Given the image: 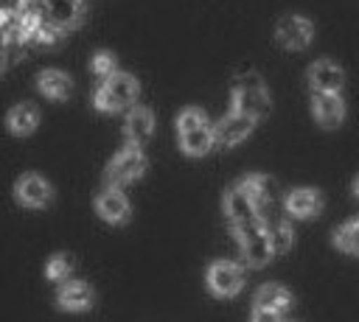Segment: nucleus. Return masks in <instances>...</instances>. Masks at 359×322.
<instances>
[{"label":"nucleus","mask_w":359,"mask_h":322,"mask_svg":"<svg viewBox=\"0 0 359 322\" xmlns=\"http://www.w3.org/2000/svg\"><path fill=\"white\" fill-rule=\"evenodd\" d=\"M205 280L216 297H236L244 288V269L233 260H213L208 266Z\"/></svg>","instance_id":"8"},{"label":"nucleus","mask_w":359,"mask_h":322,"mask_svg":"<svg viewBox=\"0 0 359 322\" xmlns=\"http://www.w3.org/2000/svg\"><path fill=\"white\" fill-rule=\"evenodd\" d=\"M289 322H292V319H289Z\"/></svg>","instance_id":"31"},{"label":"nucleus","mask_w":359,"mask_h":322,"mask_svg":"<svg viewBox=\"0 0 359 322\" xmlns=\"http://www.w3.org/2000/svg\"><path fill=\"white\" fill-rule=\"evenodd\" d=\"M73 266H76V260H73L70 252H56V255H50L48 263H45V277L53 280V283H65V280L70 277Z\"/></svg>","instance_id":"23"},{"label":"nucleus","mask_w":359,"mask_h":322,"mask_svg":"<svg viewBox=\"0 0 359 322\" xmlns=\"http://www.w3.org/2000/svg\"><path fill=\"white\" fill-rule=\"evenodd\" d=\"M137 92H140L137 78L118 70V73H112L109 78L101 81V87L93 95V104L101 112H121V109H126L137 101Z\"/></svg>","instance_id":"2"},{"label":"nucleus","mask_w":359,"mask_h":322,"mask_svg":"<svg viewBox=\"0 0 359 322\" xmlns=\"http://www.w3.org/2000/svg\"><path fill=\"white\" fill-rule=\"evenodd\" d=\"M250 322H283V316H280V314H275V311L252 308V314H250Z\"/></svg>","instance_id":"27"},{"label":"nucleus","mask_w":359,"mask_h":322,"mask_svg":"<svg viewBox=\"0 0 359 322\" xmlns=\"http://www.w3.org/2000/svg\"><path fill=\"white\" fill-rule=\"evenodd\" d=\"M252 308L275 311V314L283 316V314L292 308V294H289L283 286H278V283H264V286L255 291V297H252Z\"/></svg>","instance_id":"21"},{"label":"nucleus","mask_w":359,"mask_h":322,"mask_svg":"<svg viewBox=\"0 0 359 322\" xmlns=\"http://www.w3.org/2000/svg\"><path fill=\"white\" fill-rule=\"evenodd\" d=\"M36 90L50 101H65L73 92V78L59 67H45L36 73Z\"/></svg>","instance_id":"17"},{"label":"nucleus","mask_w":359,"mask_h":322,"mask_svg":"<svg viewBox=\"0 0 359 322\" xmlns=\"http://www.w3.org/2000/svg\"><path fill=\"white\" fill-rule=\"evenodd\" d=\"M334 246L348 255H359V218H351L334 230Z\"/></svg>","instance_id":"22"},{"label":"nucleus","mask_w":359,"mask_h":322,"mask_svg":"<svg viewBox=\"0 0 359 322\" xmlns=\"http://www.w3.org/2000/svg\"><path fill=\"white\" fill-rule=\"evenodd\" d=\"M286 210L294 218H317L323 213V196L314 188H294L286 193Z\"/></svg>","instance_id":"16"},{"label":"nucleus","mask_w":359,"mask_h":322,"mask_svg":"<svg viewBox=\"0 0 359 322\" xmlns=\"http://www.w3.org/2000/svg\"><path fill=\"white\" fill-rule=\"evenodd\" d=\"M123 134H126V143L129 146H143L151 134H154V115L149 106H132L126 112V120H123Z\"/></svg>","instance_id":"15"},{"label":"nucleus","mask_w":359,"mask_h":322,"mask_svg":"<svg viewBox=\"0 0 359 322\" xmlns=\"http://www.w3.org/2000/svg\"><path fill=\"white\" fill-rule=\"evenodd\" d=\"M143 174H146V157H143V151H140L137 146L121 148V151L109 160V165H107V171H104L109 188H123V185L140 179Z\"/></svg>","instance_id":"6"},{"label":"nucleus","mask_w":359,"mask_h":322,"mask_svg":"<svg viewBox=\"0 0 359 322\" xmlns=\"http://www.w3.org/2000/svg\"><path fill=\"white\" fill-rule=\"evenodd\" d=\"M224 216H227V221H230L233 230L236 227H244V224H250L255 218H261V213L255 210V204L238 188H230L227 190V196H224Z\"/></svg>","instance_id":"18"},{"label":"nucleus","mask_w":359,"mask_h":322,"mask_svg":"<svg viewBox=\"0 0 359 322\" xmlns=\"http://www.w3.org/2000/svg\"><path fill=\"white\" fill-rule=\"evenodd\" d=\"M93 302H95V291L84 280H65L56 291V305L62 311H70V314L90 311Z\"/></svg>","instance_id":"10"},{"label":"nucleus","mask_w":359,"mask_h":322,"mask_svg":"<svg viewBox=\"0 0 359 322\" xmlns=\"http://www.w3.org/2000/svg\"><path fill=\"white\" fill-rule=\"evenodd\" d=\"M36 11L42 17V22H50L62 31H70L81 22V14H84V3L81 0H20L17 3V11Z\"/></svg>","instance_id":"5"},{"label":"nucleus","mask_w":359,"mask_h":322,"mask_svg":"<svg viewBox=\"0 0 359 322\" xmlns=\"http://www.w3.org/2000/svg\"><path fill=\"white\" fill-rule=\"evenodd\" d=\"M3 67H6V50H0V73H3Z\"/></svg>","instance_id":"28"},{"label":"nucleus","mask_w":359,"mask_h":322,"mask_svg":"<svg viewBox=\"0 0 359 322\" xmlns=\"http://www.w3.org/2000/svg\"><path fill=\"white\" fill-rule=\"evenodd\" d=\"M236 238H238V249H241V260L252 269H261L272 260V241H269V230L264 224V218H255L244 227H236L233 230Z\"/></svg>","instance_id":"3"},{"label":"nucleus","mask_w":359,"mask_h":322,"mask_svg":"<svg viewBox=\"0 0 359 322\" xmlns=\"http://www.w3.org/2000/svg\"><path fill=\"white\" fill-rule=\"evenodd\" d=\"M233 112H241L252 120L264 118L269 112V92L264 87V78L258 73H247L233 87Z\"/></svg>","instance_id":"4"},{"label":"nucleus","mask_w":359,"mask_h":322,"mask_svg":"<svg viewBox=\"0 0 359 322\" xmlns=\"http://www.w3.org/2000/svg\"><path fill=\"white\" fill-rule=\"evenodd\" d=\"M311 115L325 129L339 126L342 118H345V101H342V95L339 92H314V98H311Z\"/></svg>","instance_id":"14"},{"label":"nucleus","mask_w":359,"mask_h":322,"mask_svg":"<svg viewBox=\"0 0 359 322\" xmlns=\"http://www.w3.org/2000/svg\"><path fill=\"white\" fill-rule=\"evenodd\" d=\"M36 126H39V109L31 101H20L6 112V129L17 137L36 132Z\"/></svg>","instance_id":"19"},{"label":"nucleus","mask_w":359,"mask_h":322,"mask_svg":"<svg viewBox=\"0 0 359 322\" xmlns=\"http://www.w3.org/2000/svg\"><path fill=\"white\" fill-rule=\"evenodd\" d=\"M14 199L22 204V207H31V210H39V207H48L50 199H53V185L36 174V171H25L17 176L14 182Z\"/></svg>","instance_id":"7"},{"label":"nucleus","mask_w":359,"mask_h":322,"mask_svg":"<svg viewBox=\"0 0 359 322\" xmlns=\"http://www.w3.org/2000/svg\"><path fill=\"white\" fill-rule=\"evenodd\" d=\"M309 84L314 92H339L345 84V70L331 59H317L309 67Z\"/></svg>","instance_id":"11"},{"label":"nucleus","mask_w":359,"mask_h":322,"mask_svg":"<svg viewBox=\"0 0 359 322\" xmlns=\"http://www.w3.org/2000/svg\"><path fill=\"white\" fill-rule=\"evenodd\" d=\"M275 36H278V42H280L283 48H289V50H303V48H309V42H311V36H314V25H311L306 17H300V14H286V17H280L278 25H275Z\"/></svg>","instance_id":"9"},{"label":"nucleus","mask_w":359,"mask_h":322,"mask_svg":"<svg viewBox=\"0 0 359 322\" xmlns=\"http://www.w3.org/2000/svg\"><path fill=\"white\" fill-rule=\"evenodd\" d=\"M236 188L255 204L258 213H261V210L272 202V196H275V182H272L269 176H264V174H250V176H244Z\"/></svg>","instance_id":"20"},{"label":"nucleus","mask_w":359,"mask_h":322,"mask_svg":"<svg viewBox=\"0 0 359 322\" xmlns=\"http://www.w3.org/2000/svg\"><path fill=\"white\" fill-rule=\"evenodd\" d=\"M252 126H255V120L252 118H247V115H241V112H230V115H224L216 126H213V143H219V146H236V143H241L250 132H252Z\"/></svg>","instance_id":"12"},{"label":"nucleus","mask_w":359,"mask_h":322,"mask_svg":"<svg viewBox=\"0 0 359 322\" xmlns=\"http://www.w3.org/2000/svg\"><path fill=\"white\" fill-rule=\"evenodd\" d=\"M353 196H356V199H359V176H356V179H353Z\"/></svg>","instance_id":"29"},{"label":"nucleus","mask_w":359,"mask_h":322,"mask_svg":"<svg viewBox=\"0 0 359 322\" xmlns=\"http://www.w3.org/2000/svg\"><path fill=\"white\" fill-rule=\"evenodd\" d=\"M62 28H56V25H50V22H42L39 28H36V34H34V45H56L59 39H62Z\"/></svg>","instance_id":"26"},{"label":"nucleus","mask_w":359,"mask_h":322,"mask_svg":"<svg viewBox=\"0 0 359 322\" xmlns=\"http://www.w3.org/2000/svg\"><path fill=\"white\" fill-rule=\"evenodd\" d=\"M95 213L107 221V224H123L132 213L129 207V199L123 196L121 188H104L98 196H95Z\"/></svg>","instance_id":"13"},{"label":"nucleus","mask_w":359,"mask_h":322,"mask_svg":"<svg viewBox=\"0 0 359 322\" xmlns=\"http://www.w3.org/2000/svg\"><path fill=\"white\" fill-rule=\"evenodd\" d=\"M269 241H272V252H275V255L292 249V244H294V230H292V224H289V221H278L275 227H269Z\"/></svg>","instance_id":"24"},{"label":"nucleus","mask_w":359,"mask_h":322,"mask_svg":"<svg viewBox=\"0 0 359 322\" xmlns=\"http://www.w3.org/2000/svg\"><path fill=\"white\" fill-rule=\"evenodd\" d=\"M0 50H3V42H0Z\"/></svg>","instance_id":"30"},{"label":"nucleus","mask_w":359,"mask_h":322,"mask_svg":"<svg viewBox=\"0 0 359 322\" xmlns=\"http://www.w3.org/2000/svg\"><path fill=\"white\" fill-rule=\"evenodd\" d=\"M90 70L98 76V78H109L112 73H118V59L112 50H95L93 59H90Z\"/></svg>","instance_id":"25"},{"label":"nucleus","mask_w":359,"mask_h":322,"mask_svg":"<svg viewBox=\"0 0 359 322\" xmlns=\"http://www.w3.org/2000/svg\"><path fill=\"white\" fill-rule=\"evenodd\" d=\"M177 134L180 148L191 157H202L213 146V126L208 123V115L196 106H188L177 115Z\"/></svg>","instance_id":"1"}]
</instances>
